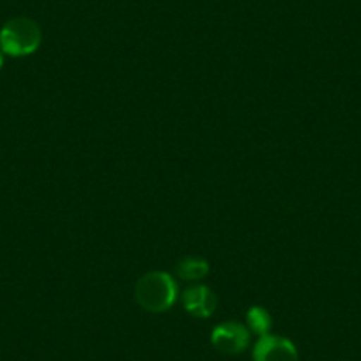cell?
<instances>
[{
	"instance_id": "1",
	"label": "cell",
	"mask_w": 361,
	"mask_h": 361,
	"mask_svg": "<svg viewBox=\"0 0 361 361\" xmlns=\"http://www.w3.org/2000/svg\"><path fill=\"white\" fill-rule=\"evenodd\" d=\"M135 300L151 314L170 310L177 301V283L165 271H151L142 276L135 287Z\"/></svg>"
},
{
	"instance_id": "2",
	"label": "cell",
	"mask_w": 361,
	"mask_h": 361,
	"mask_svg": "<svg viewBox=\"0 0 361 361\" xmlns=\"http://www.w3.org/2000/svg\"><path fill=\"white\" fill-rule=\"evenodd\" d=\"M41 44V27L27 16L11 18L0 29V50L11 57L32 55Z\"/></svg>"
},
{
	"instance_id": "3",
	"label": "cell",
	"mask_w": 361,
	"mask_h": 361,
	"mask_svg": "<svg viewBox=\"0 0 361 361\" xmlns=\"http://www.w3.org/2000/svg\"><path fill=\"white\" fill-rule=\"evenodd\" d=\"M252 333L241 322L227 321L224 324H218L211 333V343L214 349L227 356H235L248 349Z\"/></svg>"
},
{
	"instance_id": "4",
	"label": "cell",
	"mask_w": 361,
	"mask_h": 361,
	"mask_svg": "<svg viewBox=\"0 0 361 361\" xmlns=\"http://www.w3.org/2000/svg\"><path fill=\"white\" fill-rule=\"evenodd\" d=\"M253 361H300V353L293 340L279 335L259 336L252 350Z\"/></svg>"
},
{
	"instance_id": "5",
	"label": "cell",
	"mask_w": 361,
	"mask_h": 361,
	"mask_svg": "<svg viewBox=\"0 0 361 361\" xmlns=\"http://www.w3.org/2000/svg\"><path fill=\"white\" fill-rule=\"evenodd\" d=\"M183 307L190 315L197 319H209L218 307V298L207 286L188 287L183 293Z\"/></svg>"
},
{
	"instance_id": "6",
	"label": "cell",
	"mask_w": 361,
	"mask_h": 361,
	"mask_svg": "<svg viewBox=\"0 0 361 361\" xmlns=\"http://www.w3.org/2000/svg\"><path fill=\"white\" fill-rule=\"evenodd\" d=\"M209 273V262L200 257H186L177 266V275L186 282H197L202 280Z\"/></svg>"
},
{
	"instance_id": "7",
	"label": "cell",
	"mask_w": 361,
	"mask_h": 361,
	"mask_svg": "<svg viewBox=\"0 0 361 361\" xmlns=\"http://www.w3.org/2000/svg\"><path fill=\"white\" fill-rule=\"evenodd\" d=\"M271 326H273V319L271 314L262 307H250L246 312V328L250 329V333H255V335L264 336L269 333Z\"/></svg>"
},
{
	"instance_id": "8",
	"label": "cell",
	"mask_w": 361,
	"mask_h": 361,
	"mask_svg": "<svg viewBox=\"0 0 361 361\" xmlns=\"http://www.w3.org/2000/svg\"><path fill=\"white\" fill-rule=\"evenodd\" d=\"M2 62H4V57H2V50H0V68H2Z\"/></svg>"
}]
</instances>
